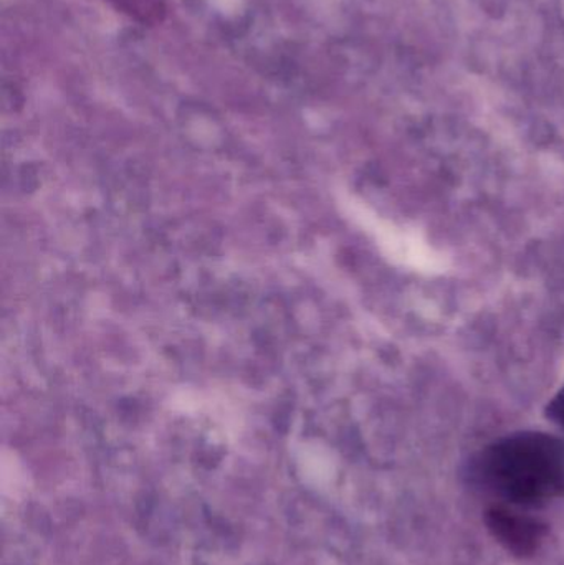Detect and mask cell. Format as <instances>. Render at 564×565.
<instances>
[{
	"mask_svg": "<svg viewBox=\"0 0 564 565\" xmlns=\"http://www.w3.org/2000/svg\"><path fill=\"white\" fill-rule=\"evenodd\" d=\"M473 475L502 503L542 507L564 498V438L520 431L493 441L473 460Z\"/></svg>",
	"mask_w": 564,
	"mask_h": 565,
	"instance_id": "6da1fadb",
	"label": "cell"
},
{
	"mask_svg": "<svg viewBox=\"0 0 564 565\" xmlns=\"http://www.w3.org/2000/svg\"><path fill=\"white\" fill-rule=\"evenodd\" d=\"M486 524L493 540L517 557L539 553L549 533L545 523L509 503L490 507L486 513Z\"/></svg>",
	"mask_w": 564,
	"mask_h": 565,
	"instance_id": "7a4b0ae2",
	"label": "cell"
},
{
	"mask_svg": "<svg viewBox=\"0 0 564 565\" xmlns=\"http://www.w3.org/2000/svg\"><path fill=\"white\" fill-rule=\"evenodd\" d=\"M118 12L141 25H158L168 15V0H108Z\"/></svg>",
	"mask_w": 564,
	"mask_h": 565,
	"instance_id": "3957f363",
	"label": "cell"
},
{
	"mask_svg": "<svg viewBox=\"0 0 564 565\" xmlns=\"http://www.w3.org/2000/svg\"><path fill=\"white\" fill-rule=\"evenodd\" d=\"M549 417L564 428V384L558 394L550 401Z\"/></svg>",
	"mask_w": 564,
	"mask_h": 565,
	"instance_id": "277c9868",
	"label": "cell"
}]
</instances>
